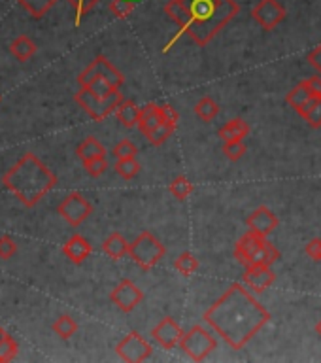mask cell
I'll return each mask as SVG.
<instances>
[{"mask_svg":"<svg viewBox=\"0 0 321 363\" xmlns=\"http://www.w3.org/2000/svg\"><path fill=\"white\" fill-rule=\"evenodd\" d=\"M250 135V124H246L244 119L234 117L231 121H227L221 129L218 130V137L223 142H234V140H244Z\"/></svg>","mask_w":321,"mask_h":363,"instance_id":"17","label":"cell"},{"mask_svg":"<svg viewBox=\"0 0 321 363\" xmlns=\"http://www.w3.org/2000/svg\"><path fill=\"white\" fill-rule=\"evenodd\" d=\"M96 78H104V80L112 83L114 87H121L125 83V76L121 74L104 55L95 57V61L91 62L89 67L83 70L82 74L78 76V83H80V87H89Z\"/></svg>","mask_w":321,"mask_h":363,"instance_id":"8","label":"cell"},{"mask_svg":"<svg viewBox=\"0 0 321 363\" xmlns=\"http://www.w3.org/2000/svg\"><path fill=\"white\" fill-rule=\"evenodd\" d=\"M253 21L263 31H274L287 17V10L280 0H259L252 10Z\"/></svg>","mask_w":321,"mask_h":363,"instance_id":"11","label":"cell"},{"mask_svg":"<svg viewBox=\"0 0 321 363\" xmlns=\"http://www.w3.org/2000/svg\"><path fill=\"white\" fill-rule=\"evenodd\" d=\"M184 329L180 328V323L172 318V316H166L161 322L151 329V335L157 341L164 350H172L180 346L182 339H184Z\"/></svg>","mask_w":321,"mask_h":363,"instance_id":"14","label":"cell"},{"mask_svg":"<svg viewBox=\"0 0 321 363\" xmlns=\"http://www.w3.org/2000/svg\"><path fill=\"white\" fill-rule=\"evenodd\" d=\"M176 127H178V125H172V124H166V121H163V124L159 125V127H155L153 130H150V133H148V135H144V137L148 138V142H150L151 146H161L172 137V133L176 130Z\"/></svg>","mask_w":321,"mask_h":363,"instance_id":"29","label":"cell"},{"mask_svg":"<svg viewBox=\"0 0 321 363\" xmlns=\"http://www.w3.org/2000/svg\"><path fill=\"white\" fill-rule=\"evenodd\" d=\"M159 114H161V119L166 121V124L178 125V112H176V108L171 106V104H159Z\"/></svg>","mask_w":321,"mask_h":363,"instance_id":"39","label":"cell"},{"mask_svg":"<svg viewBox=\"0 0 321 363\" xmlns=\"http://www.w3.org/2000/svg\"><path fill=\"white\" fill-rule=\"evenodd\" d=\"M137 8V0H112L110 12L116 15L117 19H127Z\"/></svg>","mask_w":321,"mask_h":363,"instance_id":"32","label":"cell"},{"mask_svg":"<svg viewBox=\"0 0 321 363\" xmlns=\"http://www.w3.org/2000/svg\"><path fill=\"white\" fill-rule=\"evenodd\" d=\"M114 169H116L117 174H119L123 180H132L135 176H138V172L142 171V167H140L137 158L117 159L116 164H114Z\"/></svg>","mask_w":321,"mask_h":363,"instance_id":"30","label":"cell"},{"mask_svg":"<svg viewBox=\"0 0 321 363\" xmlns=\"http://www.w3.org/2000/svg\"><path fill=\"white\" fill-rule=\"evenodd\" d=\"M240 12L236 0H168L164 14L168 15L180 33L164 49H171L180 35H187L198 48H205Z\"/></svg>","mask_w":321,"mask_h":363,"instance_id":"2","label":"cell"},{"mask_svg":"<svg viewBox=\"0 0 321 363\" xmlns=\"http://www.w3.org/2000/svg\"><path fill=\"white\" fill-rule=\"evenodd\" d=\"M302 82L306 83V87L310 90V93L314 96H321V76H312V78H308V80H302Z\"/></svg>","mask_w":321,"mask_h":363,"instance_id":"42","label":"cell"},{"mask_svg":"<svg viewBox=\"0 0 321 363\" xmlns=\"http://www.w3.org/2000/svg\"><path fill=\"white\" fill-rule=\"evenodd\" d=\"M193 112H195V116H197L200 121L210 124V121H214V119L219 116V104L216 103L214 99H210V96H202V99L195 104Z\"/></svg>","mask_w":321,"mask_h":363,"instance_id":"24","label":"cell"},{"mask_svg":"<svg viewBox=\"0 0 321 363\" xmlns=\"http://www.w3.org/2000/svg\"><path fill=\"white\" fill-rule=\"evenodd\" d=\"M180 346H182V350L187 356L191 357L193 362H205L214 350L218 348V341H216V337L208 329L197 323L189 331H185Z\"/></svg>","mask_w":321,"mask_h":363,"instance_id":"6","label":"cell"},{"mask_svg":"<svg viewBox=\"0 0 321 363\" xmlns=\"http://www.w3.org/2000/svg\"><path fill=\"white\" fill-rule=\"evenodd\" d=\"M246 226L250 231H255V233L263 235V237H268V235H272L278 229L280 219H278V216L268 206H259V208H255L248 216Z\"/></svg>","mask_w":321,"mask_h":363,"instance_id":"15","label":"cell"},{"mask_svg":"<svg viewBox=\"0 0 321 363\" xmlns=\"http://www.w3.org/2000/svg\"><path fill=\"white\" fill-rule=\"evenodd\" d=\"M242 282L246 284L248 288H252L255 294H263L276 282V274L272 271V265L253 263L250 267H244Z\"/></svg>","mask_w":321,"mask_h":363,"instance_id":"13","label":"cell"},{"mask_svg":"<svg viewBox=\"0 0 321 363\" xmlns=\"http://www.w3.org/2000/svg\"><path fill=\"white\" fill-rule=\"evenodd\" d=\"M17 350H19V346H17V343H15L14 337L6 335V339L0 343V362L2 363L12 362V360L17 356Z\"/></svg>","mask_w":321,"mask_h":363,"instance_id":"35","label":"cell"},{"mask_svg":"<svg viewBox=\"0 0 321 363\" xmlns=\"http://www.w3.org/2000/svg\"><path fill=\"white\" fill-rule=\"evenodd\" d=\"M299 116L306 121L312 129H320L321 127V96L312 99V103L308 104L306 108H302L301 112H297Z\"/></svg>","mask_w":321,"mask_h":363,"instance_id":"27","label":"cell"},{"mask_svg":"<svg viewBox=\"0 0 321 363\" xmlns=\"http://www.w3.org/2000/svg\"><path fill=\"white\" fill-rule=\"evenodd\" d=\"M206 326L232 350H242L270 322V312L246 289V284L232 282L202 314Z\"/></svg>","mask_w":321,"mask_h":363,"instance_id":"1","label":"cell"},{"mask_svg":"<svg viewBox=\"0 0 321 363\" xmlns=\"http://www.w3.org/2000/svg\"><path fill=\"white\" fill-rule=\"evenodd\" d=\"M161 124H163V119H161V114H159V104H146L140 110L138 129H140L142 135H148L150 130H153Z\"/></svg>","mask_w":321,"mask_h":363,"instance_id":"20","label":"cell"},{"mask_svg":"<svg viewBox=\"0 0 321 363\" xmlns=\"http://www.w3.org/2000/svg\"><path fill=\"white\" fill-rule=\"evenodd\" d=\"M168 192L178 201H185L189 199V195L195 192V185L191 184V180L187 178V176L180 174V176H176V178L168 184Z\"/></svg>","mask_w":321,"mask_h":363,"instance_id":"25","label":"cell"},{"mask_svg":"<svg viewBox=\"0 0 321 363\" xmlns=\"http://www.w3.org/2000/svg\"><path fill=\"white\" fill-rule=\"evenodd\" d=\"M69 2L74 6V12H76L74 25L76 27H80V25H82V19L85 17V14H89L91 10H93L101 0H69Z\"/></svg>","mask_w":321,"mask_h":363,"instance_id":"33","label":"cell"},{"mask_svg":"<svg viewBox=\"0 0 321 363\" xmlns=\"http://www.w3.org/2000/svg\"><path fill=\"white\" fill-rule=\"evenodd\" d=\"M103 250L110 260L117 261L121 260V258H125V255H129V242H127V239H125L123 235L114 231V233H110L108 239L103 242Z\"/></svg>","mask_w":321,"mask_h":363,"instance_id":"18","label":"cell"},{"mask_svg":"<svg viewBox=\"0 0 321 363\" xmlns=\"http://www.w3.org/2000/svg\"><path fill=\"white\" fill-rule=\"evenodd\" d=\"M315 333H318V335L321 337V318H320V322L315 323Z\"/></svg>","mask_w":321,"mask_h":363,"instance_id":"44","label":"cell"},{"mask_svg":"<svg viewBox=\"0 0 321 363\" xmlns=\"http://www.w3.org/2000/svg\"><path fill=\"white\" fill-rule=\"evenodd\" d=\"M6 335H8V333H6V329H4V328H0V343H2V341H4V339H6Z\"/></svg>","mask_w":321,"mask_h":363,"instance_id":"43","label":"cell"},{"mask_svg":"<svg viewBox=\"0 0 321 363\" xmlns=\"http://www.w3.org/2000/svg\"><path fill=\"white\" fill-rule=\"evenodd\" d=\"M57 212L69 226L78 227L93 214V205L80 192H72L57 206Z\"/></svg>","mask_w":321,"mask_h":363,"instance_id":"9","label":"cell"},{"mask_svg":"<svg viewBox=\"0 0 321 363\" xmlns=\"http://www.w3.org/2000/svg\"><path fill=\"white\" fill-rule=\"evenodd\" d=\"M140 110L138 108V104L135 101H121L119 106L116 108V117L119 124L127 127V129H132V127H137L138 119H140Z\"/></svg>","mask_w":321,"mask_h":363,"instance_id":"19","label":"cell"},{"mask_svg":"<svg viewBox=\"0 0 321 363\" xmlns=\"http://www.w3.org/2000/svg\"><path fill=\"white\" fill-rule=\"evenodd\" d=\"M306 61L310 62V67H312L318 74H321V44H318V46L306 55Z\"/></svg>","mask_w":321,"mask_h":363,"instance_id":"41","label":"cell"},{"mask_svg":"<svg viewBox=\"0 0 321 363\" xmlns=\"http://www.w3.org/2000/svg\"><path fill=\"white\" fill-rule=\"evenodd\" d=\"M246 144L244 140H234V142H223V155H225L229 161H238L246 155Z\"/></svg>","mask_w":321,"mask_h":363,"instance_id":"34","label":"cell"},{"mask_svg":"<svg viewBox=\"0 0 321 363\" xmlns=\"http://www.w3.org/2000/svg\"><path fill=\"white\" fill-rule=\"evenodd\" d=\"M83 167H85V171H87L89 176L98 178V176H103L104 172L108 171V161H106V158H96L91 159V161H85Z\"/></svg>","mask_w":321,"mask_h":363,"instance_id":"37","label":"cell"},{"mask_svg":"<svg viewBox=\"0 0 321 363\" xmlns=\"http://www.w3.org/2000/svg\"><path fill=\"white\" fill-rule=\"evenodd\" d=\"M164 254H166V248L161 240L151 233V231H142L137 239L129 244V255L130 260L137 263L142 271H151L155 269L163 261Z\"/></svg>","mask_w":321,"mask_h":363,"instance_id":"5","label":"cell"},{"mask_svg":"<svg viewBox=\"0 0 321 363\" xmlns=\"http://www.w3.org/2000/svg\"><path fill=\"white\" fill-rule=\"evenodd\" d=\"M0 101H2V96H0Z\"/></svg>","mask_w":321,"mask_h":363,"instance_id":"45","label":"cell"},{"mask_svg":"<svg viewBox=\"0 0 321 363\" xmlns=\"http://www.w3.org/2000/svg\"><path fill=\"white\" fill-rule=\"evenodd\" d=\"M38 46L35 44L33 38H28L27 35L17 36L12 44H10V51L14 55L17 61H28L33 55L36 53Z\"/></svg>","mask_w":321,"mask_h":363,"instance_id":"23","label":"cell"},{"mask_svg":"<svg viewBox=\"0 0 321 363\" xmlns=\"http://www.w3.org/2000/svg\"><path fill=\"white\" fill-rule=\"evenodd\" d=\"M312 99H315V96L310 93V90L306 87V83L301 82L299 85H295L293 90L287 93L286 103L289 104L291 108L297 110V112H301L302 108H306L308 104L312 103Z\"/></svg>","mask_w":321,"mask_h":363,"instance_id":"22","label":"cell"},{"mask_svg":"<svg viewBox=\"0 0 321 363\" xmlns=\"http://www.w3.org/2000/svg\"><path fill=\"white\" fill-rule=\"evenodd\" d=\"M114 158L116 159H129V158H137L138 155V148L135 146V142H130V140H121V142H117L114 146Z\"/></svg>","mask_w":321,"mask_h":363,"instance_id":"36","label":"cell"},{"mask_svg":"<svg viewBox=\"0 0 321 363\" xmlns=\"http://www.w3.org/2000/svg\"><path fill=\"white\" fill-rule=\"evenodd\" d=\"M76 155L82 159V163H85V161H91V159L106 158V148L95 137H87L76 148Z\"/></svg>","mask_w":321,"mask_h":363,"instance_id":"21","label":"cell"},{"mask_svg":"<svg viewBox=\"0 0 321 363\" xmlns=\"http://www.w3.org/2000/svg\"><path fill=\"white\" fill-rule=\"evenodd\" d=\"M116 354L123 362L129 363H142L148 362L153 354L151 344L144 339L138 331H130L129 335L123 337L116 346Z\"/></svg>","mask_w":321,"mask_h":363,"instance_id":"10","label":"cell"},{"mask_svg":"<svg viewBox=\"0 0 321 363\" xmlns=\"http://www.w3.org/2000/svg\"><path fill=\"white\" fill-rule=\"evenodd\" d=\"M234 260L238 261L242 267H250L253 263H267L274 265L281 260V254L272 242H268L267 237L250 231L244 233L234 246Z\"/></svg>","mask_w":321,"mask_h":363,"instance_id":"4","label":"cell"},{"mask_svg":"<svg viewBox=\"0 0 321 363\" xmlns=\"http://www.w3.org/2000/svg\"><path fill=\"white\" fill-rule=\"evenodd\" d=\"M74 101L80 104L95 121H104L108 116L116 114V108L119 106V103L123 101V95L112 96V99H98L89 87H82V90L74 95Z\"/></svg>","mask_w":321,"mask_h":363,"instance_id":"7","label":"cell"},{"mask_svg":"<svg viewBox=\"0 0 321 363\" xmlns=\"http://www.w3.org/2000/svg\"><path fill=\"white\" fill-rule=\"evenodd\" d=\"M62 254L67 255L74 265H82L83 261L87 260L91 254H93V246L91 242L82 235H72L64 246H62Z\"/></svg>","mask_w":321,"mask_h":363,"instance_id":"16","label":"cell"},{"mask_svg":"<svg viewBox=\"0 0 321 363\" xmlns=\"http://www.w3.org/2000/svg\"><path fill=\"white\" fill-rule=\"evenodd\" d=\"M17 254V244L10 237H0V260H12Z\"/></svg>","mask_w":321,"mask_h":363,"instance_id":"38","label":"cell"},{"mask_svg":"<svg viewBox=\"0 0 321 363\" xmlns=\"http://www.w3.org/2000/svg\"><path fill=\"white\" fill-rule=\"evenodd\" d=\"M53 331H55V335H59L61 339L67 341V339H70L72 335H76V331H78V322H76L72 316L62 314L55 320Z\"/></svg>","mask_w":321,"mask_h":363,"instance_id":"28","label":"cell"},{"mask_svg":"<svg viewBox=\"0 0 321 363\" xmlns=\"http://www.w3.org/2000/svg\"><path fill=\"white\" fill-rule=\"evenodd\" d=\"M35 19H42L59 0H17Z\"/></svg>","mask_w":321,"mask_h":363,"instance_id":"26","label":"cell"},{"mask_svg":"<svg viewBox=\"0 0 321 363\" xmlns=\"http://www.w3.org/2000/svg\"><path fill=\"white\" fill-rule=\"evenodd\" d=\"M2 184L14 193L19 203L33 208L38 205L57 184V176L49 171L35 153H25L17 163L4 174Z\"/></svg>","mask_w":321,"mask_h":363,"instance_id":"3","label":"cell"},{"mask_svg":"<svg viewBox=\"0 0 321 363\" xmlns=\"http://www.w3.org/2000/svg\"><path fill=\"white\" fill-rule=\"evenodd\" d=\"M304 254L314 261H321V239H312L304 246Z\"/></svg>","mask_w":321,"mask_h":363,"instance_id":"40","label":"cell"},{"mask_svg":"<svg viewBox=\"0 0 321 363\" xmlns=\"http://www.w3.org/2000/svg\"><path fill=\"white\" fill-rule=\"evenodd\" d=\"M110 301L114 303L121 312H132L144 301V292L132 280L123 278L116 288L112 289Z\"/></svg>","mask_w":321,"mask_h":363,"instance_id":"12","label":"cell"},{"mask_svg":"<svg viewBox=\"0 0 321 363\" xmlns=\"http://www.w3.org/2000/svg\"><path fill=\"white\" fill-rule=\"evenodd\" d=\"M198 265H200V263H198V260L191 252L180 254L178 258H176V261H174V269H176L180 274H184V276H191V274L197 273Z\"/></svg>","mask_w":321,"mask_h":363,"instance_id":"31","label":"cell"}]
</instances>
